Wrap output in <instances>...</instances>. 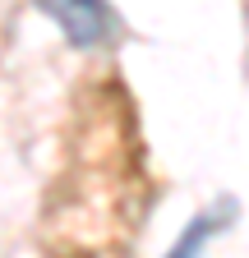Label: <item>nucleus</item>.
<instances>
[{"label":"nucleus","instance_id":"nucleus-1","mask_svg":"<svg viewBox=\"0 0 249 258\" xmlns=\"http://www.w3.org/2000/svg\"><path fill=\"white\" fill-rule=\"evenodd\" d=\"M46 14L65 23V32H70L74 42H92V37L106 32V23H111L102 5H79V10H74V5H46Z\"/></svg>","mask_w":249,"mask_h":258}]
</instances>
